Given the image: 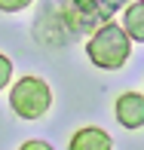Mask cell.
Instances as JSON below:
<instances>
[{
    "instance_id": "obj_4",
    "label": "cell",
    "mask_w": 144,
    "mask_h": 150,
    "mask_svg": "<svg viewBox=\"0 0 144 150\" xmlns=\"http://www.w3.org/2000/svg\"><path fill=\"white\" fill-rule=\"evenodd\" d=\"M113 107H116V122L123 129H141L144 126V95L141 92H123Z\"/></svg>"
},
{
    "instance_id": "obj_5",
    "label": "cell",
    "mask_w": 144,
    "mask_h": 150,
    "mask_svg": "<svg viewBox=\"0 0 144 150\" xmlns=\"http://www.w3.org/2000/svg\"><path fill=\"white\" fill-rule=\"evenodd\" d=\"M67 150H113V141L104 129L98 126H83L80 132H74Z\"/></svg>"
},
{
    "instance_id": "obj_2",
    "label": "cell",
    "mask_w": 144,
    "mask_h": 150,
    "mask_svg": "<svg viewBox=\"0 0 144 150\" xmlns=\"http://www.w3.org/2000/svg\"><path fill=\"white\" fill-rule=\"evenodd\" d=\"M9 107L22 120H40L52 107V89L40 77H22L9 89Z\"/></svg>"
},
{
    "instance_id": "obj_3",
    "label": "cell",
    "mask_w": 144,
    "mask_h": 150,
    "mask_svg": "<svg viewBox=\"0 0 144 150\" xmlns=\"http://www.w3.org/2000/svg\"><path fill=\"white\" fill-rule=\"evenodd\" d=\"M61 16L71 22L74 31H95L92 25L101 22V18H111L113 6H107V3H67V6H61Z\"/></svg>"
},
{
    "instance_id": "obj_8",
    "label": "cell",
    "mask_w": 144,
    "mask_h": 150,
    "mask_svg": "<svg viewBox=\"0 0 144 150\" xmlns=\"http://www.w3.org/2000/svg\"><path fill=\"white\" fill-rule=\"evenodd\" d=\"M28 0H0V9L3 12H16V9H25Z\"/></svg>"
},
{
    "instance_id": "obj_7",
    "label": "cell",
    "mask_w": 144,
    "mask_h": 150,
    "mask_svg": "<svg viewBox=\"0 0 144 150\" xmlns=\"http://www.w3.org/2000/svg\"><path fill=\"white\" fill-rule=\"evenodd\" d=\"M9 80H12V61H9V55L0 52V89H6Z\"/></svg>"
},
{
    "instance_id": "obj_6",
    "label": "cell",
    "mask_w": 144,
    "mask_h": 150,
    "mask_svg": "<svg viewBox=\"0 0 144 150\" xmlns=\"http://www.w3.org/2000/svg\"><path fill=\"white\" fill-rule=\"evenodd\" d=\"M123 31L129 40L144 43V3H129L123 12Z\"/></svg>"
},
{
    "instance_id": "obj_9",
    "label": "cell",
    "mask_w": 144,
    "mask_h": 150,
    "mask_svg": "<svg viewBox=\"0 0 144 150\" xmlns=\"http://www.w3.org/2000/svg\"><path fill=\"white\" fill-rule=\"evenodd\" d=\"M18 150H52V147L46 144V141H25Z\"/></svg>"
},
{
    "instance_id": "obj_1",
    "label": "cell",
    "mask_w": 144,
    "mask_h": 150,
    "mask_svg": "<svg viewBox=\"0 0 144 150\" xmlns=\"http://www.w3.org/2000/svg\"><path fill=\"white\" fill-rule=\"evenodd\" d=\"M129 52H132V40L126 37L123 25H101V28L92 31V37L86 40V55L95 67H104V71H116L129 61Z\"/></svg>"
}]
</instances>
